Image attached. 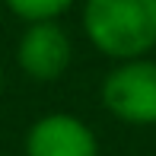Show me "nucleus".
<instances>
[{
	"label": "nucleus",
	"mask_w": 156,
	"mask_h": 156,
	"mask_svg": "<svg viewBox=\"0 0 156 156\" xmlns=\"http://www.w3.org/2000/svg\"><path fill=\"white\" fill-rule=\"evenodd\" d=\"M83 32L112 61L147 58L156 48V0H83Z\"/></svg>",
	"instance_id": "f257e3e1"
},
{
	"label": "nucleus",
	"mask_w": 156,
	"mask_h": 156,
	"mask_svg": "<svg viewBox=\"0 0 156 156\" xmlns=\"http://www.w3.org/2000/svg\"><path fill=\"white\" fill-rule=\"evenodd\" d=\"M102 105L124 124H156V61H118L102 80Z\"/></svg>",
	"instance_id": "f03ea898"
},
{
	"label": "nucleus",
	"mask_w": 156,
	"mask_h": 156,
	"mask_svg": "<svg viewBox=\"0 0 156 156\" xmlns=\"http://www.w3.org/2000/svg\"><path fill=\"white\" fill-rule=\"evenodd\" d=\"M73 61V41L58 19L29 23L16 41V64L29 80L54 83L67 73Z\"/></svg>",
	"instance_id": "7ed1b4c3"
},
{
	"label": "nucleus",
	"mask_w": 156,
	"mask_h": 156,
	"mask_svg": "<svg viewBox=\"0 0 156 156\" xmlns=\"http://www.w3.org/2000/svg\"><path fill=\"white\" fill-rule=\"evenodd\" d=\"M26 156H99V140L83 118L51 112L26 131Z\"/></svg>",
	"instance_id": "20e7f679"
},
{
	"label": "nucleus",
	"mask_w": 156,
	"mask_h": 156,
	"mask_svg": "<svg viewBox=\"0 0 156 156\" xmlns=\"http://www.w3.org/2000/svg\"><path fill=\"white\" fill-rule=\"evenodd\" d=\"M3 3L23 23H48V19H61L76 0H3Z\"/></svg>",
	"instance_id": "39448f33"
},
{
	"label": "nucleus",
	"mask_w": 156,
	"mask_h": 156,
	"mask_svg": "<svg viewBox=\"0 0 156 156\" xmlns=\"http://www.w3.org/2000/svg\"><path fill=\"white\" fill-rule=\"evenodd\" d=\"M0 83H3V67H0Z\"/></svg>",
	"instance_id": "423d86ee"
}]
</instances>
